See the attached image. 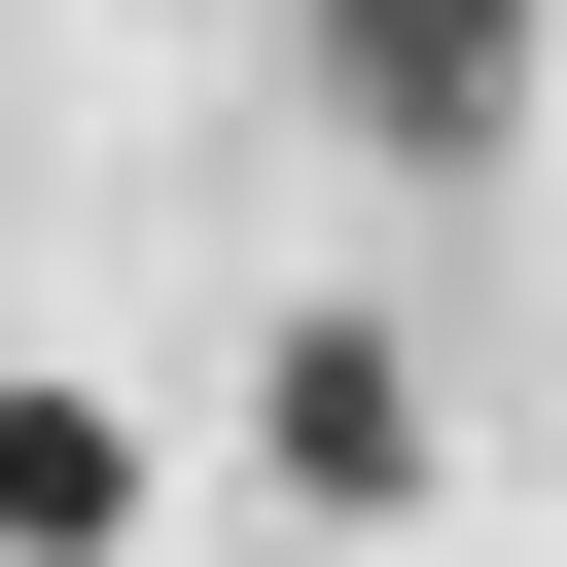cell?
Returning a JSON list of instances; mask_svg holds the SVG:
<instances>
[{
  "label": "cell",
  "mask_w": 567,
  "mask_h": 567,
  "mask_svg": "<svg viewBox=\"0 0 567 567\" xmlns=\"http://www.w3.org/2000/svg\"><path fill=\"white\" fill-rule=\"evenodd\" d=\"M319 71H354V142H425V177H461V142L532 106V0H319Z\"/></svg>",
  "instance_id": "6da1fadb"
},
{
  "label": "cell",
  "mask_w": 567,
  "mask_h": 567,
  "mask_svg": "<svg viewBox=\"0 0 567 567\" xmlns=\"http://www.w3.org/2000/svg\"><path fill=\"white\" fill-rule=\"evenodd\" d=\"M106 496H142V425L106 390H0V567H106Z\"/></svg>",
  "instance_id": "7a4b0ae2"
},
{
  "label": "cell",
  "mask_w": 567,
  "mask_h": 567,
  "mask_svg": "<svg viewBox=\"0 0 567 567\" xmlns=\"http://www.w3.org/2000/svg\"><path fill=\"white\" fill-rule=\"evenodd\" d=\"M390 461H425V390H390V354L319 319V354H284V496H390Z\"/></svg>",
  "instance_id": "3957f363"
}]
</instances>
